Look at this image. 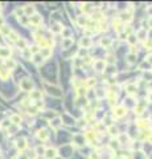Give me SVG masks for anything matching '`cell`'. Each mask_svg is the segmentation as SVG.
Segmentation results:
<instances>
[{
  "label": "cell",
  "mask_w": 152,
  "mask_h": 159,
  "mask_svg": "<svg viewBox=\"0 0 152 159\" xmlns=\"http://www.w3.org/2000/svg\"><path fill=\"white\" fill-rule=\"evenodd\" d=\"M0 11H1V7H0Z\"/></svg>",
  "instance_id": "cell-52"
},
{
  "label": "cell",
  "mask_w": 152,
  "mask_h": 159,
  "mask_svg": "<svg viewBox=\"0 0 152 159\" xmlns=\"http://www.w3.org/2000/svg\"><path fill=\"white\" fill-rule=\"evenodd\" d=\"M62 29H63V25H62L61 23H56V24H53V25H52V28H50L52 32H53V33H56V35H61Z\"/></svg>",
  "instance_id": "cell-20"
},
{
  "label": "cell",
  "mask_w": 152,
  "mask_h": 159,
  "mask_svg": "<svg viewBox=\"0 0 152 159\" xmlns=\"http://www.w3.org/2000/svg\"><path fill=\"white\" fill-rule=\"evenodd\" d=\"M90 159H101V155H99L98 151H94L90 154Z\"/></svg>",
  "instance_id": "cell-43"
},
{
  "label": "cell",
  "mask_w": 152,
  "mask_h": 159,
  "mask_svg": "<svg viewBox=\"0 0 152 159\" xmlns=\"http://www.w3.org/2000/svg\"><path fill=\"white\" fill-rule=\"evenodd\" d=\"M118 19H119L122 23H124V21H126V23L128 24V23H131V21H132L134 16H132V13H130V12H123V13H120V16L118 17Z\"/></svg>",
  "instance_id": "cell-11"
},
{
  "label": "cell",
  "mask_w": 152,
  "mask_h": 159,
  "mask_svg": "<svg viewBox=\"0 0 152 159\" xmlns=\"http://www.w3.org/2000/svg\"><path fill=\"white\" fill-rule=\"evenodd\" d=\"M108 84H110V85H112V84H117V80L110 78V81H108Z\"/></svg>",
  "instance_id": "cell-48"
},
{
  "label": "cell",
  "mask_w": 152,
  "mask_h": 159,
  "mask_svg": "<svg viewBox=\"0 0 152 159\" xmlns=\"http://www.w3.org/2000/svg\"><path fill=\"white\" fill-rule=\"evenodd\" d=\"M8 37H10V40H11L12 42H16L17 40L20 39V37H19V35H17L16 32H13V30H12V32L10 33V36H8Z\"/></svg>",
  "instance_id": "cell-38"
},
{
  "label": "cell",
  "mask_w": 152,
  "mask_h": 159,
  "mask_svg": "<svg viewBox=\"0 0 152 159\" xmlns=\"http://www.w3.org/2000/svg\"><path fill=\"white\" fill-rule=\"evenodd\" d=\"M11 121H10V119H3V121L1 122H0V129H3V130H5V129H10V127H11Z\"/></svg>",
  "instance_id": "cell-34"
},
{
  "label": "cell",
  "mask_w": 152,
  "mask_h": 159,
  "mask_svg": "<svg viewBox=\"0 0 152 159\" xmlns=\"http://www.w3.org/2000/svg\"><path fill=\"white\" fill-rule=\"evenodd\" d=\"M20 89L23 90V91L33 90V81L30 78H23L20 81Z\"/></svg>",
  "instance_id": "cell-2"
},
{
  "label": "cell",
  "mask_w": 152,
  "mask_h": 159,
  "mask_svg": "<svg viewBox=\"0 0 152 159\" xmlns=\"http://www.w3.org/2000/svg\"><path fill=\"white\" fill-rule=\"evenodd\" d=\"M40 54L42 56V59L44 60H46V59H49V57L52 56V48H42V49H40Z\"/></svg>",
  "instance_id": "cell-22"
},
{
  "label": "cell",
  "mask_w": 152,
  "mask_h": 159,
  "mask_svg": "<svg viewBox=\"0 0 152 159\" xmlns=\"http://www.w3.org/2000/svg\"><path fill=\"white\" fill-rule=\"evenodd\" d=\"M28 21H29V25H33V27H38L40 24L42 23V17L40 16V15L35 13L33 16L28 17Z\"/></svg>",
  "instance_id": "cell-7"
},
{
  "label": "cell",
  "mask_w": 152,
  "mask_h": 159,
  "mask_svg": "<svg viewBox=\"0 0 152 159\" xmlns=\"http://www.w3.org/2000/svg\"><path fill=\"white\" fill-rule=\"evenodd\" d=\"M35 152L37 155H44L45 154V147H44V146H38V147L35 150Z\"/></svg>",
  "instance_id": "cell-42"
},
{
  "label": "cell",
  "mask_w": 152,
  "mask_h": 159,
  "mask_svg": "<svg viewBox=\"0 0 152 159\" xmlns=\"http://www.w3.org/2000/svg\"><path fill=\"white\" fill-rule=\"evenodd\" d=\"M30 60H32V62L35 64V65H37V66H38V65H41V64L44 62V59H42V56H41L40 53L33 54V56H32V59H30Z\"/></svg>",
  "instance_id": "cell-19"
},
{
  "label": "cell",
  "mask_w": 152,
  "mask_h": 159,
  "mask_svg": "<svg viewBox=\"0 0 152 159\" xmlns=\"http://www.w3.org/2000/svg\"><path fill=\"white\" fill-rule=\"evenodd\" d=\"M108 134H110V135L111 137H115V138H117V137L118 135H119V130H118V127L117 126H114V125H112V126H110V127H108Z\"/></svg>",
  "instance_id": "cell-31"
},
{
  "label": "cell",
  "mask_w": 152,
  "mask_h": 159,
  "mask_svg": "<svg viewBox=\"0 0 152 159\" xmlns=\"http://www.w3.org/2000/svg\"><path fill=\"white\" fill-rule=\"evenodd\" d=\"M99 44H101L102 48H110L111 44H112V40L110 37H102L101 41H99Z\"/></svg>",
  "instance_id": "cell-23"
},
{
  "label": "cell",
  "mask_w": 152,
  "mask_h": 159,
  "mask_svg": "<svg viewBox=\"0 0 152 159\" xmlns=\"http://www.w3.org/2000/svg\"><path fill=\"white\" fill-rule=\"evenodd\" d=\"M95 93H97V97H98V98H102V97H105V91H103V89H97L95 90Z\"/></svg>",
  "instance_id": "cell-44"
},
{
  "label": "cell",
  "mask_w": 152,
  "mask_h": 159,
  "mask_svg": "<svg viewBox=\"0 0 152 159\" xmlns=\"http://www.w3.org/2000/svg\"><path fill=\"white\" fill-rule=\"evenodd\" d=\"M127 41H128V44L130 45H135L136 44V41H138V39H136V35H132V33H130L128 36H127Z\"/></svg>",
  "instance_id": "cell-35"
},
{
  "label": "cell",
  "mask_w": 152,
  "mask_h": 159,
  "mask_svg": "<svg viewBox=\"0 0 152 159\" xmlns=\"http://www.w3.org/2000/svg\"><path fill=\"white\" fill-rule=\"evenodd\" d=\"M97 84V81H95V78H93V77H90V78H87L86 80V88H93L94 85Z\"/></svg>",
  "instance_id": "cell-39"
},
{
  "label": "cell",
  "mask_w": 152,
  "mask_h": 159,
  "mask_svg": "<svg viewBox=\"0 0 152 159\" xmlns=\"http://www.w3.org/2000/svg\"><path fill=\"white\" fill-rule=\"evenodd\" d=\"M87 23H89V20H87V17L83 16V15H81V16L77 17V25L78 27H86Z\"/></svg>",
  "instance_id": "cell-24"
},
{
  "label": "cell",
  "mask_w": 152,
  "mask_h": 159,
  "mask_svg": "<svg viewBox=\"0 0 152 159\" xmlns=\"http://www.w3.org/2000/svg\"><path fill=\"white\" fill-rule=\"evenodd\" d=\"M117 140H118V143H119V145H126V142H128L130 140V138H128V135H127V134H119V135L117 137Z\"/></svg>",
  "instance_id": "cell-25"
},
{
  "label": "cell",
  "mask_w": 152,
  "mask_h": 159,
  "mask_svg": "<svg viewBox=\"0 0 152 159\" xmlns=\"http://www.w3.org/2000/svg\"><path fill=\"white\" fill-rule=\"evenodd\" d=\"M136 90H138V88H136L135 84H127L126 93L128 94V96H134V94H136Z\"/></svg>",
  "instance_id": "cell-21"
},
{
  "label": "cell",
  "mask_w": 152,
  "mask_h": 159,
  "mask_svg": "<svg viewBox=\"0 0 152 159\" xmlns=\"http://www.w3.org/2000/svg\"><path fill=\"white\" fill-rule=\"evenodd\" d=\"M11 49L5 47H0V59H10Z\"/></svg>",
  "instance_id": "cell-18"
},
{
  "label": "cell",
  "mask_w": 152,
  "mask_h": 159,
  "mask_svg": "<svg viewBox=\"0 0 152 159\" xmlns=\"http://www.w3.org/2000/svg\"><path fill=\"white\" fill-rule=\"evenodd\" d=\"M17 159H29V157H28V155H25V154H23V152H21V154H19V157H17Z\"/></svg>",
  "instance_id": "cell-46"
},
{
  "label": "cell",
  "mask_w": 152,
  "mask_h": 159,
  "mask_svg": "<svg viewBox=\"0 0 152 159\" xmlns=\"http://www.w3.org/2000/svg\"><path fill=\"white\" fill-rule=\"evenodd\" d=\"M105 72H106V73H111V74H112V73L117 72V68H115L114 65H106Z\"/></svg>",
  "instance_id": "cell-40"
},
{
  "label": "cell",
  "mask_w": 152,
  "mask_h": 159,
  "mask_svg": "<svg viewBox=\"0 0 152 159\" xmlns=\"http://www.w3.org/2000/svg\"><path fill=\"white\" fill-rule=\"evenodd\" d=\"M93 68L94 70H97V72H105L106 69V60H102V59H97L93 61Z\"/></svg>",
  "instance_id": "cell-3"
},
{
  "label": "cell",
  "mask_w": 152,
  "mask_h": 159,
  "mask_svg": "<svg viewBox=\"0 0 152 159\" xmlns=\"http://www.w3.org/2000/svg\"><path fill=\"white\" fill-rule=\"evenodd\" d=\"M38 111H40V110L36 108L35 105H32V106H29V108H27V113H28L29 115H32V117H35V115L37 114Z\"/></svg>",
  "instance_id": "cell-33"
},
{
  "label": "cell",
  "mask_w": 152,
  "mask_h": 159,
  "mask_svg": "<svg viewBox=\"0 0 152 159\" xmlns=\"http://www.w3.org/2000/svg\"><path fill=\"white\" fill-rule=\"evenodd\" d=\"M15 146H16V149L19 150V151H24V150L28 147V145H27V139H25V138L17 139L16 143H15Z\"/></svg>",
  "instance_id": "cell-10"
},
{
  "label": "cell",
  "mask_w": 152,
  "mask_h": 159,
  "mask_svg": "<svg viewBox=\"0 0 152 159\" xmlns=\"http://www.w3.org/2000/svg\"><path fill=\"white\" fill-rule=\"evenodd\" d=\"M91 45H93V40L87 36H83L80 40V48H82V49H89V48H91Z\"/></svg>",
  "instance_id": "cell-5"
},
{
  "label": "cell",
  "mask_w": 152,
  "mask_h": 159,
  "mask_svg": "<svg viewBox=\"0 0 152 159\" xmlns=\"http://www.w3.org/2000/svg\"><path fill=\"white\" fill-rule=\"evenodd\" d=\"M54 159H63V158H61L60 155H58V157H56V158H54Z\"/></svg>",
  "instance_id": "cell-51"
},
{
  "label": "cell",
  "mask_w": 152,
  "mask_h": 159,
  "mask_svg": "<svg viewBox=\"0 0 152 159\" xmlns=\"http://www.w3.org/2000/svg\"><path fill=\"white\" fill-rule=\"evenodd\" d=\"M23 11H24V16L30 17L36 13V7L33 4H27V5L23 7Z\"/></svg>",
  "instance_id": "cell-6"
},
{
  "label": "cell",
  "mask_w": 152,
  "mask_h": 159,
  "mask_svg": "<svg viewBox=\"0 0 152 159\" xmlns=\"http://www.w3.org/2000/svg\"><path fill=\"white\" fill-rule=\"evenodd\" d=\"M126 61H127V64H130V65L135 64L136 62V53H134V52L128 53V54H127V57H126Z\"/></svg>",
  "instance_id": "cell-30"
},
{
  "label": "cell",
  "mask_w": 152,
  "mask_h": 159,
  "mask_svg": "<svg viewBox=\"0 0 152 159\" xmlns=\"http://www.w3.org/2000/svg\"><path fill=\"white\" fill-rule=\"evenodd\" d=\"M145 62L152 64V53H151V54H148V56H147V59H145Z\"/></svg>",
  "instance_id": "cell-47"
},
{
  "label": "cell",
  "mask_w": 152,
  "mask_h": 159,
  "mask_svg": "<svg viewBox=\"0 0 152 159\" xmlns=\"http://www.w3.org/2000/svg\"><path fill=\"white\" fill-rule=\"evenodd\" d=\"M145 36H147V32H145L144 29H139L138 32H136V39H140V40H144Z\"/></svg>",
  "instance_id": "cell-37"
},
{
  "label": "cell",
  "mask_w": 152,
  "mask_h": 159,
  "mask_svg": "<svg viewBox=\"0 0 152 159\" xmlns=\"http://www.w3.org/2000/svg\"><path fill=\"white\" fill-rule=\"evenodd\" d=\"M16 45H17V48H19L20 51H27L29 48V45H28V41H27L25 39H23V37H20L19 40L16 41Z\"/></svg>",
  "instance_id": "cell-12"
},
{
  "label": "cell",
  "mask_w": 152,
  "mask_h": 159,
  "mask_svg": "<svg viewBox=\"0 0 152 159\" xmlns=\"http://www.w3.org/2000/svg\"><path fill=\"white\" fill-rule=\"evenodd\" d=\"M36 135H37V138L40 140H48L49 139V131H48L46 129H41V130L37 131Z\"/></svg>",
  "instance_id": "cell-15"
},
{
  "label": "cell",
  "mask_w": 152,
  "mask_h": 159,
  "mask_svg": "<svg viewBox=\"0 0 152 159\" xmlns=\"http://www.w3.org/2000/svg\"><path fill=\"white\" fill-rule=\"evenodd\" d=\"M4 66L11 72V70H13L17 66V62L13 59H5L4 60Z\"/></svg>",
  "instance_id": "cell-14"
},
{
  "label": "cell",
  "mask_w": 152,
  "mask_h": 159,
  "mask_svg": "<svg viewBox=\"0 0 152 159\" xmlns=\"http://www.w3.org/2000/svg\"><path fill=\"white\" fill-rule=\"evenodd\" d=\"M73 143H75L77 146H82L86 143V138L83 134H74L73 135Z\"/></svg>",
  "instance_id": "cell-8"
},
{
  "label": "cell",
  "mask_w": 152,
  "mask_h": 159,
  "mask_svg": "<svg viewBox=\"0 0 152 159\" xmlns=\"http://www.w3.org/2000/svg\"><path fill=\"white\" fill-rule=\"evenodd\" d=\"M72 29L68 28V27H63L62 32H61V36H62V39H70L72 37Z\"/></svg>",
  "instance_id": "cell-29"
},
{
  "label": "cell",
  "mask_w": 152,
  "mask_h": 159,
  "mask_svg": "<svg viewBox=\"0 0 152 159\" xmlns=\"http://www.w3.org/2000/svg\"><path fill=\"white\" fill-rule=\"evenodd\" d=\"M11 32H12V29H11L8 25H5V24L0 25V35H1L3 37H8Z\"/></svg>",
  "instance_id": "cell-17"
},
{
  "label": "cell",
  "mask_w": 152,
  "mask_h": 159,
  "mask_svg": "<svg viewBox=\"0 0 152 159\" xmlns=\"http://www.w3.org/2000/svg\"><path fill=\"white\" fill-rule=\"evenodd\" d=\"M0 159H4V155H3L1 152H0Z\"/></svg>",
  "instance_id": "cell-50"
},
{
  "label": "cell",
  "mask_w": 152,
  "mask_h": 159,
  "mask_svg": "<svg viewBox=\"0 0 152 159\" xmlns=\"http://www.w3.org/2000/svg\"><path fill=\"white\" fill-rule=\"evenodd\" d=\"M41 91L37 90V89H33L29 91V98L30 101H41Z\"/></svg>",
  "instance_id": "cell-13"
},
{
  "label": "cell",
  "mask_w": 152,
  "mask_h": 159,
  "mask_svg": "<svg viewBox=\"0 0 152 159\" xmlns=\"http://www.w3.org/2000/svg\"><path fill=\"white\" fill-rule=\"evenodd\" d=\"M112 25H114V28L117 29V32H122V30H123V28H122V25H123V23H122V21L119 20V19H115L114 21H112Z\"/></svg>",
  "instance_id": "cell-32"
},
{
  "label": "cell",
  "mask_w": 152,
  "mask_h": 159,
  "mask_svg": "<svg viewBox=\"0 0 152 159\" xmlns=\"http://www.w3.org/2000/svg\"><path fill=\"white\" fill-rule=\"evenodd\" d=\"M144 78H148L147 81H152V73H151V72L144 73Z\"/></svg>",
  "instance_id": "cell-45"
},
{
  "label": "cell",
  "mask_w": 152,
  "mask_h": 159,
  "mask_svg": "<svg viewBox=\"0 0 152 159\" xmlns=\"http://www.w3.org/2000/svg\"><path fill=\"white\" fill-rule=\"evenodd\" d=\"M62 118L61 117H56V118H53V119H50L49 121V125H50V127L52 129H54V130H57V129H60L61 126H62Z\"/></svg>",
  "instance_id": "cell-9"
},
{
  "label": "cell",
  "mask_w": 152,
  "mask_h": 159,
  "mask_svg": "<svg viewBox=\"0 0 152 159\" xmlns=\"http://www.w3.org/2000/svg\"><path fill=\"white\" fill-rule=\"evenodd\" d=\"M108 146H110V149L111 150H118V149H119V143H118V140H111V142H110V145H108Z\"/></svg>",
  "instance_id": "cell-41"
},
{
  "label": "cell",
  "mask_w": 152,
  "mask_h": 159,
  "mask_svg": "<svg viewBox=\"0 0 152 159\" xmlns=\"http://www.w3.org/2000/svg\"><path fill=\"white\" fill-rule=\"evenodd\" d=\"M73 42H74V40H73V37H70V39H62V48L63 49H69V48L73 45Z\"/></svg>",
  "instance_id": "cell-28"
},
{
  "label": "cell",
  "mask_w": 152,
  "mask_h": 159,
  "mask_svg": "<svg viewBox=\"0 0 152 159\" xmlns=\"http://www.w3.org/2000/svg\"><path fill=\"white\" fill-rule=\"evenodd\" d=\"M45 159H54L56 157H58V150L56 147H46L45 149Z\"/></svg>",
  "instance_id": "cell-4"
},
{
  "label": "cell",
  "mask_w": 152,
  "mask_h": 159,
  "mask_svg": "<svg viewBox=\"0 0 152 159\" xmlns=\"http://www.w3.org/2000/svg\"><path fill=\"white\" fill-rule=\"evenodd\" d=\"M148 100H150V101H151V102H152V91H151V93H150V94H148Z\"/></svg>",
  "instance_id": "cell-49"
},
{
  "label": "cell",
  "mask_w": 152,
  "mask_h": 159,
  "mask_svg": "<svg viewBox=\"0 0 152 159\" xmlns=\"http://www.w3.org/2000/svg\"><path fill=\"white\" fill-rule=\"evenodd\" d=\"M10 121L12 125H15V126H20V123L23 122V118L20 117V114H12L10 117Z\"/></svg>",
  "instance_id": "cell-16"
},
{
  "label": "cell",
  "mask_w": 152,
  "mask_h": 159,
  "mask_svg": "<svg viewBox=\"0 0 152 159\" xmlns=\"http://www.w3.org/2000/svg\"><path fill=\"white\" fill-rule=\"evenodd\" d=\"M75 93H77V96L78 97H86V94H87V88L86 86H78L77 89H75Z\"/></svg>",
  "instance_id": "cell-27"
},
{
  "label": "cell",
  "mask_w": 152,
  "mask_h": 159,
  "mask_svg": "<svg viewBox=\"0 0 152 159\" xmlns=\"http://www.w3.org/2000/svg\"><path fill=\"white\" fill-rule=\"evenodd\" d=\"M144 106H143V105H140V103H136V106H135V108H134V110H135V114H139V115H140V114H143V111H144Z\"/></svg>",
  "instance_id": "cell-36"
},
{
  "label": "cell",
  "mask_w": 152,
  "mask_h": 159,
  "mask_svg": "<svg viewBox=\"0 0 152 159\" xmlns=\"http://www.w3.org/2000/svg\"><path fill=\"white\" fill-rule=\"evenodd\" d=\"M10 74H11V72L5 68V66H0V78L7 80L8 77H10Z\"/></svg>",
  "instance_id": "cell-26"
},
{
  "label": "cell",
  "mask_w": 152,
  "mask_h": 159,
  "mask_svg": "<svg viewBox=\"0 0 152 159\" xmlns=\"http://www.w3.org/2000/svg\"><path fill=\"white\" fill-rule=\"evenodd\" d=\"M126 113H127L126 106L117 105L114 109H112V117H114L115 119H120V118H123L124 115H126Z\"/></svg>",
  "instance_id": "cell-1"
}]
</instances>
